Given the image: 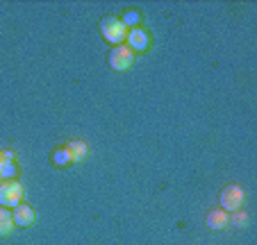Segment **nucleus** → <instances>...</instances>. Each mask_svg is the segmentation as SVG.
<instances>
[{
	"label": "nucleus",
	"instance_id": "f257e3e1",
	"mask_svg": "<svg viewBox=\"0 0 257 245\" xmlns=\"http://www.w3.org/2000/svg\"><path fill=\"white\" fill-rule=\"evenodd\" d=\"M100 32L109 44H121L123 39L127 37V28L121 23V19H116V16H107V19H102Z\"/></svg>",
	"mask_w": 257,
	"mask_h": 245
},
{
	"label": "nucleus",
	"instance_id": "f03ea898",
	"mask_svg": "<svg viewBox=\"0 0 257 245\" xmlns=\"http://www.w3.org/2000/svg\"><path fill=\"white\" fill-rule=\"evenodd\" d=\"M243 204V188L232 184V186H225L221 191V207L225 211H239Z\"/></svg>",
	"mask_w": 257,
	"mask_h": 245
},
{
	"label": "nucleus",
	"instance_id": "7ed1b4c3",
	"mask_svg": "<svg viewBox=\"0 0 257 245\" xmlns=\"http://www.w3.org/2000/svg\"><path fill=\"white\" fill-rule=\"evenodd\" d=\"M23 197V186L19 182H5L0 186V207H19Z\"/></svg>",
	"mask_w": 257,
	"mask_h": 245
},
{
	"label": "nucleus",
	"instance_id": "20e7f679",
	"mask_svg": "<svg viewBox=\"0 0 257 245\" xmlns=\"http://www.w3.org/2000/svg\"><path fill=\"white\" fill-rule=\"evenodd\" d=\"M135 64V55L127 46H116V48L109 53V66L114 71H127V68Z\"/></svg>",
	"mask_w": 257,
	"mask_h": 245
},
{
	"label": "nucleus",
	"instance_id": "39448f33",
	"mask_svg": "<svg viewBox=\"0 0 257 245\" xmlns=\"http://www.w3.org/2000/svg\"><path fill=\"white\" fill-rule=\"evenodd\" d=\"M12 220L19 227H30L34 222V209L28 207V204H19V207H14V211H12Z\"/></svg>",
	"mask_w": 257,
	"mask_h": 245
},
{
	"label": "nucleus",
	"instance_id": "423d86ee",
	"mask_svg": "<svg viewBox=\"0 0 257 245\" xmlns=\"http://www.w3.org/2000/svg\"><path fill=\"white\" fill-rule=\"evenodd\" d=\"M125 39H127V46H130V50H146V48H148V34H146L141 28L130 30Z\"/></svg>",
	"mask_w": 257,
	"mask_h": 245
},
{
	"label": "nucleus",
	"instance_id": "0eeeda50",
	"mask_svg": "<svg viewBox=\"0 0 257 245\" xmlns=\"http://www.w3.org/2000/svg\"><path fill=\"white\" fill-rule=\"evenodd\" d=\"M228 222H230V218H228V213H225L223 209H216V211H212L207 216V227L209 229H223Z\"/></svg>",
	"mask_w": 257,
	"mask_h": 245
},
{
	"label": "nucleus",
	"instance_id": "6e6552de",
	"mask_svg": "<svg viewBox=\"0 0 257 245\" xmlns=\"http://www.w3.org/2000/svg\"><path fill=\"white\" fill-rule=\"evenodd\" d=\"M66 150L71 154V161H82L87 157V143H82V141H71L66 145Z\"/></svg>",
	"mask_w": 257,
	"mask_h": 245
},
{
	"label": "nucleus",
	"instance_id": "1a4fd4ad",
	"mask_svg": "<svg viewBox=\"0 0 257 245\" xmlns=\"http://www.w3.org/2000/svg\"><path fill=\"white\" fill-rule=\"evenodd\" d=\"M14 229V220H12V213L7 209L0 207V236H10Z\"/></svg>",
	"mask_w": 257,
	"mask_h": 245
},
{
	"label": "nucleus",
	"instance_id": "9d476101",
	"mask_svg": "<svg viewBox=\"0 0 257 245\" xmlns=\"http://www.w3.org/2000/svg\"><path fill=\"white\" fill-rule=\"evenodd\" d=\"M14 173H16L14 159H3V157H0V177L10 179V177H14Z\"/></svg>",
	"mask_w": 257,
	"mask_h": 245
},
{
	"label": "nucleus",
	"instance_id": "9b49d317",
	"mask_svg": "<svg viewBox=\"0 0 257 245\" xmlns=\"http://www.w3.org/2000/svg\"><path fill=\"white\" fill-rule=\"evenodd\" d=\"M53 161L57 163V166H68V163H71V154H68L66 148H59V150H55Z\"/></svg>",
	"mask_w": 257,
	"mask_h": 245
},
{
	"label": "nucleus",
	"instance_id": "f8f14e48",
	"mask_svg": "<svg viewBox=\"0 0 257 245\" xmlns=\"http://www.w3.org/2000/svg\"><path fill=\"white\" fill-rule=\"evenodd\" d=\"M121 23L125 25H137L139 23V14H137V12H125V14H123V19H121Z\"/></svg>",
	"mask_w": 257,
	"mask_h": 245
},
{
	"label": "nucleus",
	"instance_id": "ddd939ff",
	"mask_svg": "<svg viewBox=\"0 0 257 245\" xmlns=\"http://www.w3.org/2000/svg\"><path fill=\"white\" fill-rule=\"evenodd\" d=\"M246 222H248V216H246V213H243V211H234L232 225H239V227H241V225H246Z\"/></svg>",
	"mask_w": 257,
	"mask_h": 245
}]
</instances>
